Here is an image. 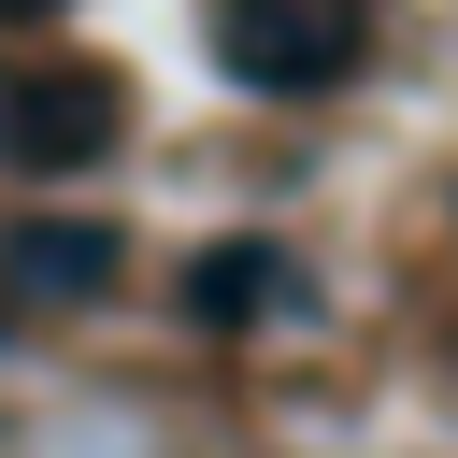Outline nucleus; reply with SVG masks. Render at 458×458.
Wrapping results in <instances>:
<instances>
[{
    "instance_id": "2",
    "label": "nucleus",
    "mask_w": 458,
    "mask_h": 458,
    "mask_svg": "<svg viewBox=\"0 0 458 458\" xmlns=\"http://www.w3.org/2000/svg\"><path fill=\"white\" fill-rule=\"evenodd\" d=\"M86 157H114V72L86 57L0 72V172H86Z\"/></svg>"
},
{
    "instance_id": "5",
    "label": "nucleus",
    "mask_w": 458,
    "mask_h": 458,
    "mask_svg": "<svg viewBox=\"0 0 458 458\" xmlns=\"http://www.w3.org/2000/svg\"><path fill=\"white\" fill-rule=\"evenodd\" d=\"M29 14H57V0H0V29H29Z\"/></svg>"
},
{
    "instance_id": "1",
    "label": "nucleus",
    "mask_w": 458,
    "mask_h": 458,
    "mask_svg": "<svg viewBox=\"0 0 458 458\" xmlns=\"http://www.w3.org/2000/svg\"><path fill=\"white\" fill-rule=\"evenodd\" d=\"M215 57L243 86H344L372 57V0H215Z\"/></svg>"
},
{
    "instance_id": "4",
    "label": "nucleus",
    "mask_w": 458,
    "mask_h": 458,
    "mask_svg": "<svg viewBox=\"0 0 458 458\" xmlns=\"http://www.w3.org/2000/svg\"><path fill=\"white\" fill-rule=\"evenodd\" d=\"M186 301H200V315H258V301H286V258H258V243H243V258H200Z\"/></svg>"
},
{
    "instance_id": "3",
    "label": "nucleus",
    "mask_w": 458,
    "mask_h": 458,
    "mask_svg": "<svg viewBox=\"0 0 458 458\" xmlns=\"http://www.w3.org/2000/svg\"><path fill=\"white\" fill-rule=\"evenodd\" d=\"M29 301H86V286H114V229H86V215H43V229H14V258H0Z\"/></svg>"
}]
</instances>
